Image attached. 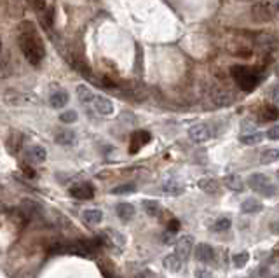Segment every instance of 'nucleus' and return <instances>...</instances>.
I'll use <instances>...</instances> for the list:
<instances>
[{"instance_id":"f257e3e1","label":"nucleus","mask_w":279,"mask_h":278,"mask_svg":"<svg viewBox=\"0 0 279 278\" xmlns=\"http://www.w3.org/2000/svg\"><path fill=\"white\" fill-rule=\"evenodd\" d=\"M19 48H21L25 58L28 59L33 67H39L41 61L44 59L46 49L44 42H42L41 35L35 32L32 25L25 23L21 28V34H19Z\"/></svg>"},{"instance_id":"f03ea898","label":"nucleus","mask_w":279,"mask_h":278,"mask_svg":"<svg viewBox=\"0 0 279 278\" xmlns=\"http://www.w3.org/2000/svg\"><path fill=\"white\" fill-rule=\"evenodd\" d=\"M231 74L242 91H253V89L257 88L258 81H260L258 75L255 74L251 68L244 67V65H234V67L231 68Z\"/></svg>"},{"instance_id":"7ed1b4c3","label":"nucleus","mask_w":279,"mask_h":278,"mask_svg":"<svg viewBox=\"0 0 279 278\" xmlns=\"http://www.w3.org/2000/svg\"><path fill=\"white\" fill-rule=\"evenodd\" d=\"M248 185H250L253 191H257V193L264 194V196L271 198V196H274V194H276V185L271 184L269 177H265L264 173L250 175V178H248Z\"/></svg>"},{"instance_id":"20e7f679","label":"nucleus","mask_w":279,"mask_h":278,"mask_svg":"<svg viewBox=\"0 0 279 278\" xmlns=\"http://www.w3.org/2000/svg\"><path fill=\"white\" fill-rule=\"evenodd\" d=\"M152 140V135L145 130H138L129 137V154H136L141 147L148 144Z\"/></svg>"},{"instance_id":"39448f33","label":"nucleus","mask_w":279,"mask_h":278,"mask_svg":"<svg viewBox=\"0 0 279 278\" xmlns=\"http://www.w3.org/2000/svg\"><path fill=\"white\" fill-rule=\"evenodd\" d=\"M188 138H190L194 144H202V142L209 140L211 138V128L204 122H199V124H194L188 130Z\"/></svg>"},{"instance_id":"423d86ee","label":"nucleus","mask_w":279,"mask_h":278,"mask_svg":"<svg viewBox=\"0 0 279 278\" xmlns=\"http://www.w3.org/2000/svg\"><path fill=\"white\" fill-rule=\"evenodd\" d=\"M192 247H194V240L190 234H185L177 241V256L180 257V261H187L190 257Z\"/></svg>"},{"instance_id":"0eeeda50","label":"nucleus","mask_w":279,"mask_h":278,"mask_svg":"<svg viewBox=\"0 0 279 278\" xmlns=\"http://www.w3.org/2000/svg\"><path fill=\"white\" fill-rule=\"evenodd\" d=\"M70 194H72L74 198H77V200H91V198L94 196V189H93L91 184L82 182V184H77V185H74V187H70Z\"/></svg>"},{"instance_id":"6e6552de","label":"nucleus","mask_w":279,"mask_h":278,"mask_svg":"<svg viewBox=\"0 0 279 278\" xmlns=\"http://www.w3.org/2000/svg\"><path fill=\"white\" fill-rule=\"evenodd\" d=\"M195 257H197V261H201V263H204V264L213 263L215 261L213 247L208 243H199L197 247H195Z\"/></svg>"},{"instance_id":"1a4fd4ad","label":"nucleus","mask_w":279,"mask_h":278,"mask_svg":"<svg viewBox=\"0 0 279 278\" xmlns=\"http://www.w3.org/2000/svg\"><path fill=\"white\" fill-rule=\"evenodd\" d=\"M94 109L98 114L101 115H110L114 114V102L108 100L107 97H94Z\"/></svg>"},{"instance_id":"9d476101","label":"nucleus","mask_w":279,"mask_h":278,"mask_svg":"<svg viewBox=\"0 0 279 278\" xmlns=\"http://www.w3.org/2000/svg\"><path fill=\"white\" fill-rule=\"evenodd\" d=\"M272 16H274V9H271V5H269L267 2L255 5V9H253V18L257 19V21H260V23L269 21V19H272Z\"/></svg>"},{"instance_id":"9b49d317","label":"nucleus","mask_w":279,"mask_h":278,"mask_svg":"<svg viewBox=\"0 0 279 278\" xmlns=\"http://www.w3.org/2000/svg\"><path fill=\"white\" fill-rule=\"evenodd\" d=\"M197 185H199V189L204 191L206 194H218V191H220V184L211 177L201 178V180L197 182Z\"/></svg>"},{"instance_id":"f8f14e48","label":"nucleus","mask_w":279,"mask_h":278,"mask_svg":"<svg viewBox=\"0 0 279 278\" xmlns=\"http://www.w3.org/2000/svg\"><path fill=\"white\" fill-rule=\"evenodd\" d=\"M135 207H133L131 203H119L117 207H115V214L119 215V219L124 221V222H128V221H131L133 217H135Z\"/></svg>"},{"instance_id":"ddd939ff","label":"nucleus","mask_w":279,"mask_h":278,"mask_svg":"<svg viewBox=\"0 0 279 278\" xmlns=\"http://www.w3.org/2000/svg\"><path fill=\"white\" fill-rule=\"evenodd\" d=\"M184 184L178 180H175V178H169V180L164 182V185H162V191H164L166 194H171V196H180L182 193H184Z\"/></svg>"},{"instance_id":"4468645a","label":"nucleus","mask_w":279,"mask_h":278,"mask_svg":"<svg viewBox=\"0 0 279 278\" xmlns=\"http://www.w3.org/2000/svg\"><path fill=\"white\" fill-rule=\"evenodd\" d=\"M224 182H225V187H229L234 193H241L244 189V182H242V178L239 175H227L224 178Z\"/></svg>"},{"instance_id":"2eb2a0df","label":"nucleus","mask_w":279,"mask_h":278,"mask_svg":"<svg viewBox=\"0 0 279 278\" xmlns=\"http://www.w3.org/2000/svg\"><path fill=\"white\" fill-rule=\"evenodd\" d=\"M82 219L88 224H91V226H96V224H99L103 221V212L96 210V208H89V210H84Z\"/></svg>"},{"instance_id":"dca6fc26","label":"nucleus","mask_w":279,"mask_h":278,"mask_svg":"<svg viewBox=\"0 0 279 278\" xmlns=\"http://www.w3.org/2000/svg\"><path fill=\"white\" fill-rule=\"evenodd\" d=\"M278 115H279L278 109L267 105V107H262L260 112H258V121L260 122H271V121H276Z\"/></svg>"},{"instance_id":"f3484780","label":"nucleus","mask_w":279,"mask_h":278,"mask_svg":"<svg viewBox=\"0 0 279 278\" xmlns=\"http://www.w3.org/2000/svg\"><path fill=\"white\" fill-rule=\"evenodd\" d=\"M241 210L244 212V214H258V212L264 210V205H262L258 200H253V198H248V200L242 201Z\"/></svg>"},{"instance_id":"a211bd4d","label":"nucleus","mask_w":279,"mask_h":278,"mask_svg":"<svg viewBox=\"0 0 279 278\" xmlns=\"http://www.w3.org/2000/svg\"><path fill=\"white\" fill-rule=\"evenodd\" d=\"M49 104L54 109H61L68 104V93L66 91H54L49 98Z\"/></svg>"},{"instance_id":"6ab92c4d","label":"nucleus","mask_w":279,"mask_h":278,"mask_svg":"<svg viewBox=\"0 0 279 278\" xmlns=\"http://www.w3.org/2000/svg\"><path fill=\"white\" fill-rule=\"evenodd\" d=\"M28 156L35 163H44L46 158H47V152H46V149L42 145H33V147L28 149Z\"/></svg>"},{"instance_id":"aec40b11","label":"nucleus","mask_w":279,"mask_h":278,"mask_svg":"<svg viewBox=\"0 0 279 278\" xmlns=\"http://www.w3.org/2000/svg\"><path fill=\"white\" fill-rule=\"evenodd\" d=\"M77 98L81 100V104H91L94 100V93L89 86L86 84H79L77 86Z\"/></svg>"},{"instance_id":"412c9836","label":"nucleus","mask_w":279,"mask_h":278,"mask_svg":"<svg viewBox=\"0 0 279 278\" xmlns=\"http://www.w3.org/2000/svg\"><path fill=\"white\" fill-rule=\"evenodd\" d=\"M162 264H164L166 270L171 271V273H177V271H180V268H182V261H180V257H178L177 254H171V256L164 257Z\"/></svg>"},{"instance_id":"4be33fe9","label":"nucleus","mask_w":279,"mask_h":278,"mask_svg":"<svg viewBox=\"0 0 279 278\" xmlns=\"http://www.w3.org/2000/svg\"><path fill=\"white\" fill-rule=\"evenodd\" d=\"M56 144H61V145H70L75 142V133L72 130H59L54 137Z\"/></svg>"},{"instance_id":"5701e85b","label":"nucleus","mask_w":279,"mask_h":278,"mask_svg":"<svg viewBox=\"0 0 279 278\" xmlns=\"http://www.w3.org/2000/svg\"><path fill=\"white\" fill-rule=\"evenodd\" d=\"M279 158L278 154V149H265L264 152L260 154V161L264 165H271V163H276Z\"/></svg>"},{"instance_id":"b1692460","label":"nucleus","mask_w":279,"mask_h":278,"mask_svg":"<svg viewBox=\"0 0 279 278\" xmlns=\"http://www.w3.org/2000/svg\"><path fill=\"white\" fill-rule=\"evenodd\" d=\"M264 140V133H248V135H242L241 142L246 145H257Z\"/></svg>"},{"instance_id":"393cba45","label":"nucleus","mask_w":279,"mask_h":278,"mask_svg":"<svg viewBox=\"0 0 279 278\" xmlns=\"http://www.w3.org/2000/svg\"><path fill=\"white\" fill-rule=\"evenodd\" d=\"M143 208L147 210L148 215H152V217H155V215L161 214V207H159V203H157V201H154V200H145L143 201Z\"/></svg>"},{"instance_id":"a878e982","label":"nucleus","mask_w":279,"mask_h":278,"mask_svg":"<svg viewBox=\"0 0 279 278\" xmlns=\"http://www.w3.org/2000/svg\"><path fill=\"white\" fill-rule=\"evenodd\" d=\"M248 261H250V254L248 252H239L232 257V263H234L235 268H244L248 264Z\"/></svg>"},{"instance_id":"bb28decb","label":"nucleus","mask_w":279,"mask_h":278,"mask_svg":"<svg viewBox=\"0 0 279 278\" xmlns=\"http://www.w3.org/2000/svg\"><path fill=\"white\" fill-rule=\"evenodd\" d=\"M231 219L229 217H222V219H218L217 222L213 224V231H218V233H222V231H227L229 227H231Z\"/></svg>"},{"instance_id":"cd10ccee","label":"nucleus","mask_w":279,"mask_h":278,"mask_svg":"<svg viewBox=\"0 0 279 278\" xmlns=\"http://www.w3.org/2000/svg\"><path fill=\"white\" fill-rule=\"evenodd\" d=\"M77 119H79V115H77V112H75V111H66V112H63V114L59 115V121L66 122V124L77 122Z\"/></svg>"},{"instance_id":"c85d7f7f","label":"nucleus","mask_w":279,"mask_h":278,"mask_svg":"<svg viewBox=\"0 0 279 278\" xmlns=\"http://www.w3.org/2000/svg\"><path fill=\"white\" fill-rule=\"evenodd\" d=\"M135 191H136L135 184H124V185H119V187H114L112 194H126V193H135Z\"/></svg>"},{"instance_id":"c756f323","label":"nucleus","mask_w":279,"mask_h":278,"mask_svg":"<svg viewBox=\"0 0 279 278\" xmlns=\"http://www.w3.org/2000/svg\"><path fill=\"white\" fill-rule=\"evenodd\" d=\"M180 229V222H178L177 219H171L168 222V231H171V233H177V231Z\"/></svg>"},{"instance_id":"7c9ffc66","label":"nucleus","mask_w":279,"mask_h":278,"mask_svg":"<svg viewBox=\"0 0 279 278\" xmlns=\"http://www.w3.org/2000/svg\"><path fill=\"white\" fill-rule=\"evenodd\" d=\"M267 138H271V140H278V138H279V128L272 126L271 130L267 131Z\"/></svg>"},{"instance_id":"2f4dec72","label":"nucleus","mask_w":279,"mask_h":278,"mask_svg":"<svg viewBox=\"0 0 279 278\" xmlns=\"http://www.w3.org/2000/svg\"><path fill=\"white\" fill-rule=\"evenodd\" d=\"M112 234V241H115L117 245H124V236L122 234H119L117 231H110Z\"/></svg>"},{"instance_id":"473e14b6","label":"nucleus","mask_w":279,"mask_h":278,"mask_svg":"<svg viewBox=\"0 0 279 278\" xmlns=\"http://www.w3.org/2000/svg\"><path fill=\"white\" fill-rule=\"evenodd\" d=\"M195 278H211V273L201 268V270H195Z\"/></svg>"},{"instance_id":"72a5a7b5","label":"nucleus","mask_w":279,"mask_h":278,"mask_svg":"<svg viewBox=\"0 0 279 278\" xmlns=\"http://www.w3.org/2000/svg\"><path fill=\"white\" fill-rule=\"evenodd\" d=\"M173 234H175V233H171V231L164 233V236H162V241H164V243H175V238H173Z\"/></svg>"},{"instance_id":"f704fd0d","label":"nucleus","mask_w":279,"mask_h":278,"mask_svg":"<svg viewBox=\"0 0 279 278\" xmlns=\"http://www.w3.org/2000/svg\"><path fill=\"white\" fill-rule=\"evenodd\" d=\"M33 5L37 11H44L46 9V0H33Z\"/></svg>"},{"instance_id":"c9c22d12","label":"nucleus","mask_w":279,"mask_h":278,"mask_svg":"<svg viewBox=\"0 0 279 278\" xmlns=\"http://www.w3.org/2000/svg\"><path fill=\"white\" fill-rule=\"evenodd\" d=\"M21 168H23V170H25V173L28 175V177H35V171H33L32 168H28V167H26V165H21Z\"/></svg>"}]
</instances>
